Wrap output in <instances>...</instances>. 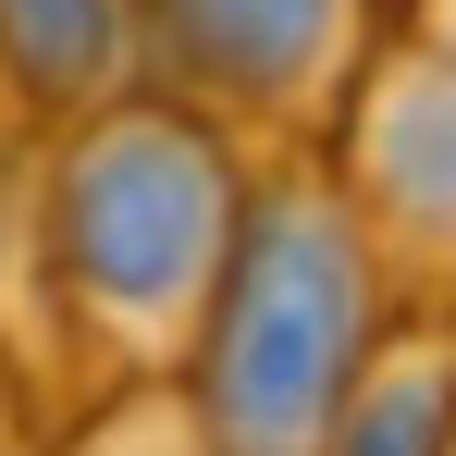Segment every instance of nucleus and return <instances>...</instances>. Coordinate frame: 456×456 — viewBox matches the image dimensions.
I'll return each instance as SVG.
<instances>
[{
  "label": "nucleus",
  "mask_w": 456,
  "mask_h": 456,
  "mask_svg": "<svg viewBox=\"0 0 456 456\" xmlns=\"http://www.w3.org/2000/svg\"><path fill=\"white\" fill-rule=\"evenodd\" d=\"M419 37H432V50H456V0H432V25H419Z\"/></svg>",
  "instance_id": "7"
},
{
  "label": "nucleus",
  "mask_w": 456,
  "mask_h": 456,
  "mask_svg": "<svg viewBox=\"0 0 456 456\" xmlns=\"http://www.w3.org/2000/svg\"><path fill=\"white\" fill-rule=\"evenodd\" d=\"M247 210H259V173L223 124L173 99H124L75 124L50 173V284L124 370H185L247 247Z\"/></svg>",
  "instance_id": "1"
},
{
  "label": "nucleus",
  "mask_w": 456,
  "mask_h": 456,
  "mask_svg": "<svg viewBox=\"0 0 456 456\" xmlns=\"http://www.w3.org/2000/svg\"><path fill=\"white\" fill-rule=\"evenodd\" d=\"M395 321H407V284L382 272L333 173H272L223 272V308L185 358L198 456H321Z\"/></svg>",
  "instance_id": "2"
},
{
  "label": "nucleus",
  "mask_w": 456,
  "mask_h": 456,
  "mask_svg": "<svg viewBox=\"0 0 456 456\" xmlns=\"http://www.w3.org/2000/svg\"><path fill=\"white\" fill-rule=\"evenodd\" d=\"M321 173L382 247V272L419 308H456V50L432 37L370 50L346 124L321 136Z\"/></svg>",
  "instance_id": "4"
},
{
  "label": "nucleus",
  "mask_w": 456,
  "mask_h": 456,
  "mask_svg": "<svg viewBox=\"0 0 456 456\" xmlns=\"http://www.w3.org/2000/svg\"><path fill=\"white\" fill-rule=\"evenodd\" d=\"M0 62L37 111H75V124L124 111L149 86L136 75V0H0Z\"/></svg>",
  "instance_id": "5"
},
{
  "label": "nucleus",
  "mask_w": 456,
  "mask_h": 456,
  "mask_svg": "<svg viewBox=\"0 0 456 456\" xmlns=\"http://www.w3.org/2000/svg\"><path fill=\"white\" fill-rule=\"evenodd\" d=\"M136 75L223 136H333L370 75V0H136Z\"/></svg>",
  "instance_id": "3"
},
{
  "label": "nucleus",
  "mask_w": 456,
  "mask_h": 456,
  "mask_svg": "<svg viewBox=\"0 0 456 456\" xmlns=\"http://www.w3.org/2000/svg\"><path fill=\"white\" fill-rule=\"evenodd\" d=\"M321 456H456V308H407Z\"/></svg>",
  "instance_id": "6"
}]
</instances>
